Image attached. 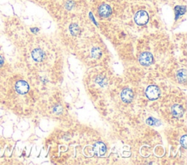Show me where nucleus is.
I'll return each instance as SVG.
<instances>
[{
  "mask_svg": "<svg viewBox=\"0 0 187 165\" xmlns=\"http://www.w3.org/2000/svg\"><path fill=\"white\" fill-rule=\"evenodd\" d=\"M146 97L149 99V100H156V99H157L159 97V95H160L159 89L155 85L148 86L146 89Z\"/></svg>",
  "mask_w": 187,
  "mask_h": 165,
  "instance_id": "f257e3e1",
  "label": "nucleus"
},
{
  "mask_svg": "<svg viewBox=\"0 0 187 165\" xmlns=\"http://www.w3.org/2000/svg\"><path fill=\"white\" fill-rule=\"evenodd\" d=\"M148 15L146 11L140 10L135 15V21L138 25H145L148 21Z\"/></svg>",
  "mask_w": 187,
  "mask_h": 165,
  "instance_id": "f03ea898",
  "label": "nucleus"
},
{
  "mask_svg": "<svg viewBox=\"0 0 187 165\" xmlns=\"http://www.w3.org/2000/svg\"><path fill=\"white\" fill-rule=\"evenodd\" d=\"M139 62L141 65L144 66H148L153 63V56L152 54L148 52H145L140 56Z\"/></svg>",
  "mask_w": 187,
  "mask_h": 165,
  "instance_id": "7ed1b4c3",
  "label": "nucleus"
},
{
  "mask_svg": "<svg viewBox=\"0 0 187 165\" xmlns=\"http://www.w3.org/2000/svg\"><path fill=\"white\" fill-rule=\"evenodd\" d=\"M29 90V86L28 83L23 80H20L15 84V90L18 93L21 95H24L27 93Z\"/></svg>",
  "mask_w": 187,
  "mask_h": 165,
  "instance_id": "20e7f679",
  "label": "nucleus"
},
{
  "mask_svg": "<svg viewBox=\"0 0 187 165\" xmlns=\"http://www.w3.org/2000/svg\"><path fill=\"white\" fill-rule=\"evenodd\" d=\"M107 148L105 145L102 142H97L94 145V153L97 157L103 156L106 153Z\"/></svg>",
  "mask_w": 187,
  "mask_h": 165,
  "instance_id": "39448f33",
  "label": "nucleus"
},
{
  "mask_svg": "<svg viewBox=\"0 0 187 165\" xmlns=\"http://www.w3.org/2000/svg\"><path fill=\"white\" fill-rule=\"evenodd\" d=\"M99 15L102 17H108L112 13L111 7L108 4H102V5L100 6L98 10Z\"/></svg>",
  "mask_w": 187,
  "mask_h": 165,
  "instance_id": "423d86ee",
  "label": "nucleus"
},
{
  "mask_svg": "<svg viewBox=\"0 0 187 165\" xmlns=\"http://www.w3.org/2000/svg\"><path fill=\"white\" fill-rule=\"evenodd\" d=\"M134 97L133 92L130 89L126 88L123 90L121 94V98L124 103H130Z\"/></svg>",
  "mask_w": 187,
  "mask_h": 165,
  "instance_id": "0eeeda50",
  "label": "nucleus"
},
{
  "mask_svg": "<svg viewBox=\"0 0 187 165\" xmlns=\"http://www.w3.org/2000/svg\"><path fill=\"white\" fill-rule=\"evenodd\" d=\"M32 56L33 59H34L35 61L39 62V61H42L43 60L44 57H45V53H44V52L41 49L37 48V49L33 50Z\"/></svg>",
  "mask_w": 187,
  "mask_h": 165,
  "instance_id": "6e6552de",
  "label": "nucleus"
},
{
  "mask_svg": "<svg viewBox=\"0 0 187 165\" xmlns=\"http://www.w3.org/2000/svg\"><path fill=\"white\" fill-rule=\"evenodd\" d=\"M172 114L173 115L177 118H180L183 116L184 114V109L181 105H174L172 107Z\"/></svg>",
  "mask_w": 187,
  "mask_h": 165,
  "instance_id": "1a4fd4ad",
  "label": "nucleus"
},
{
  "mask_svg": "<svg viewBox=\"0 0 187 165\" xmlns=\"http://www.w3.org/2000/svg\"><path fill=\"white\" fill-rule=\"evenodd\" d=\"M175 20L186 12V6H176L175 8Z\"/></svg>",
  "mask_w": 187,
  "mask_h": 165,
  "instance_id": "9d476101",
  "label": "nucleus"
},
{
  "mask_svg": "<svg viewBox=\"0 0 187 165\" xmlns=\"http://www.w3.org/2000/svg\"><path fill=\"white\" fill-rule=\"evenodd\" d=\"M186 75H187V72L186 69H181L179 71L177 74L178 76V80H179L180 82H185L186 80Z\"/></svg>",
  "mask_w": 187,
  "mask_h": 165,
  "instance_id": "9b49d317",
  "label": "nucleus"
},
{
  "mask_svg": "<svg viewBox=\"0 0 187 165\" xmlns=\"http://www.w3.org/2000/svg\"><path fill=\"white\" fill-rule=\"evenodd\" d=\"M146 123L150 126H156L158 127L159 125H161V122L159 120L157 119L152 118V117H149L148 119L146 120Z\"/></svg>",
  "mask_w": 187,
  "mask_h": 165,
  "instance_id": "f8f14e48",
  "label": "nucleus"
},
{
  "mask_svg": "<svg viewBox=\"0 0 187 165\" xmlns=\"http://www.w3.org/2000/svg\"><path fill=\"white\" fill-rule=\"evenodd\" d=\"M70 32L71 33L72 35L76 36V35H78L79 32H80V28H79L78 26L76 25V24H71L70 26Z\"/></svg>",
  "mask_w": 187,
  "mask_h": 165,
  "instance_id": "ddd939ff",
  "label": "nucleus"
},
{
  "mask_svg": "<svg viewBox=\"0 0 187 165\" xmlns=\"http://www.w3.org/2000/svg\"><path fill=\"white\" fill-rule=\"evenodd\" d=\"M91 55H92V56L94 57V58H98L99 57L101 56V55H102V52H101V50H100V48L94 47V48H93V49H92Z\"/></svg>",
  "mask_w": 187,
  "mask_h": 165,
  "instance_id": "4468645a",
  "label": "nucleus"
},
{
  "mask_svg": "<svg viewBox=\"0 0 187 165\" xmlns=\"http://www.w3.org/2000/svg\"><path fill=\"white\" fill-rule=\"evenodd\" d=\"M180 143H181V145L184 147V148H187V146H186V135H184L183 137L181 138V140H180Z\"/></svg>",
  "mask_w": 187,
  "mask_h": 165,
  "instance_id": "2eb2a0df",
  "label": "nucleus"
},
{
  "mask_svg": "<svg viewBox=\"0 0 187 165\" xmlns=\"http://www.w3.org/2000/svg\"><path fill=\"white\" fill-rule=\"evenodd\" d=\"M54 111L56 112V113H57V114H59L61 111V107H59V106L54 108Z\"/></svg>",
  "mask_w": 187,
  "mask_h": 165,
  "instance_id": "dca6fc26",
  "label": "nucleus"
},
{
  "mask_svg": "<svg viewBox=\"0 0 187 165\" xmlns=\"http://www.w3.org/2000/svg\"><path fill=\"white\" fill-rule=\"evenodd\" d=\"M4 64V59L2 56H0V67H2Z\"/></svg>",
  "mask_w": 187,
  "mask_h": 165,
  "instance_id": "f3484780",
  "label": "nucleus"
},
{
  "mask_svg": "<svg viewBox=\"0 0 187 165\" xmlns=\"http://www.w3.org/2000/svg\"><path fill=\"white\" fill-rule=\"evenodd\" d=\"M32 32H33V31H34V30H33V29H32ZM38 31H39V30H38V29H37V28H36V30H35V32H38Z\"/></svg>",
  "mask_w": 187,
  "mask_h": 165,
  "instance_id": "a211bd4d",
  "label": "nucleus"
}]
</instances>
